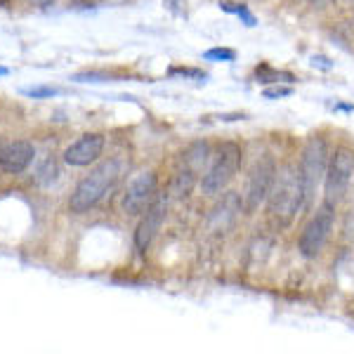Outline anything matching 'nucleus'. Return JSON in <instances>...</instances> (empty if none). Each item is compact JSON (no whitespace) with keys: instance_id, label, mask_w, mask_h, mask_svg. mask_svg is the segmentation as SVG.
Segmentation results:
<instances>
[{"instance_id":"1","label":"nucleus","mask_w":354,"mask_h":354,"mask_svg":"<svg viewBox=\"0 0 354 354\" xmlns=\"http://www.w3.org/2000/svg\"><path fill=\"white\" fill-rule=\"evenodd\" d=\"M307 203V189L300 163H286L277 170V180L267 196V215L277 227H290Z\"/></svg>"},{"instance_id":"2","label":"nucleus","mask_w":354,"mask_h":354,"mask_svg":"<svg viewBox=\"0 0 354 354\" xmlns=\"http://www.w3.org/2000/svg\"><path fill=\"white\" fill-rule=\"evenodd\" d=\"M123 175V165L118 161H106L90 173L88 177H83L78 182V187L73 189L71 198H68V210L76 215L90 210L93 205H97L104 198L106 192H111L116 187L118 177Z\"/></svg>"},{"instance_id":"3","label":"nucleus","mask_w":354,"mask_h":354,"mask_svg":"<svg viewBox=\"0 0 354 354\" xmlns=\"http://www.w3.org/2000/svg\"><path fill=\"white\" fill-rule=\"evenodd\" d=\"M241 156H243V151L236 142H222L218 147V151L213 153V158H210L208 170L203 173V180H201L203 194L215 196V194H220L234 180V175L239 173V168H241Z\"/></svg>"},{"instance_id":"4","label":"nucleus","mask_w":354,"mask_h":354,"mask_svg":"<svg viewBox=\"0 0 354 354\" xmlns=\"http://www.w3.org/2000/svg\"><path fill=\"white\" fill-rule=\"evenodd\" d=\"M354 180V149L350 147H338L330 153V161L324 175V201L335 205L345 198L347 189H350Z\"/></svg>"},{"instance_id":"5","label":"nucleus","mask_w":354,"mask_h":354,"mask_svg":"<svg viewBox=\"0 0 354 354\" xmlns=\"http://www.w3.org/2000/svg\"><path fill=\"white\" fill-rule=\"evenodd\" d=\"M333 222H335V205L322 201L317 213L312 215L310 222H307L305 230L300 234L298 250L305 258H317V255L322 253L330 236V230H333Z\"/></svg>"},{"instance_id":"6","label":"nucleus","mask_w":354,"mask_h":354,"mask_svg":"<svg viewBox=\"0 0 354 354\" xmlns=\"http://www.w3.org/2000/svg\"><path fill=\"white\" fill-rule=\"evenodd\" d=\"M330 161V153H328V145L324 137H310L302 149L300 156V170H302V180H305V189H307V203L312 201L314 192H317V185L324 180L326 175Z\"/></svg>"},{"instance_id":"7","label":"nucleus","mask_w":354,"mask_h":354,"mask_svg":"<svg viewBox=\"0 0 354 354\" xmlns=\"http://www.w3.org/2000/svg\"><path fill=\"white\" fill-rule=\"evenodd\" d=\"M277 161L272 156H260L255 161L253 170L248 175V187H245V210L248 213H255L262 203H267V196H270L274 180H277Z\"/></svg>"},{"instance_id":"8","label":"nucleus","mask_w":354,"mask_h":354,"mask_svg":"<svg viewBox=\"0 0 354 354\" xmlns=\"http://www.w3.org/2000/svg\"><path fill=\"white\" fill-rule=\"evenodd\" d=\"M156 187H158V180L153 173L137 175L123 194V213L125 215H142L145 213V210L153 203V198L158 196Z\"/></svg>"},{"instance_id":"9","label":"nucleus","mask_w":354,"mask_h":354,"mask_svg":"<svg viewBox=\"0 0 354 354\" xmlns=\"http://www.w3.org/2000/svg\"><path fill=\"white\" fill-rule=\"evenodd\" d=\"M165 213H168V201H165V196H156L149 208L142 213V220L135 230V245L140 253H147V248L151 245L153 236H156L158 230H161Z\"/></svg>"},{"instance_id":"10","label":"nucleus","mask_w":354,"mask_h":354,"mask_svg":"<svg viewBox=\"0 0 354 354\" xmlns=\"http://www.w3.org/2000/svg\"><path fill=\"white\" fill-rule=\"evenodd\" d=\"M36 147L26 140H15L0 147V170L8 175H19L31 165Z\"/></svg>"},{"instance_id":"11","label":"nucleus","mask_w":354,"mask_h":354,"mask_svg":"<svg viewBox=\"0 0 354 354\" xmlns=\"http://www.w3.org/2000/svg\"><path fill=\"white\" fill-rule=\"evenodd\" d=\"M104 151V137L100 133H88L83 137H78L71 147H66L64 151V161L68 165H76V168H83V165L95 163L97 158Z\"/></svg>"},{"instance_id":"12","label":"nucleus","mask_w":354,"mask_h":354,"mask_svg":"<svg viewBox=\"0 0 354 354\" xmlns=\"http://www.w3.org/2000/svg\"><path fill=\"white\" fill-rule=\"evenodd\" d=\"M245 208L241 196L236 192H227L222 196V201L213 208V215H210V225H213L215 232H227L230 227L236 222L239 213Z\"/></svg>"},{"instance_id":"13","label":"nucleus","mask_w":354,"mask_h":354,"mask_svg":"<svg viewBox=\"0 0 354 354\" xmlns=\"http://www.w3.org/2000/svg\"><path fill=\"white\" fill-rule=\"evenodd\" d=\"M208 156H210L208 145H205V142H198V145H192L189 149H187L185 158H182V165L198 175L201 173V168L205 165V161H208Z\"/></svg>"},{"instance_id":"14","label":"nucleus","mask_w":354,"mask_h":354,"mask_svg":"<svg viewBox=\"0 0 354 354\" xmlns=\"http://www.w3.org/2000/svg\"><path fill=\"white\" fill-rule=\"evenodd\" d=\"M194 182H196V173H192L189 168H185V165H182V168L177 170L175 177H173V185H170V189H173L175 196H187V194L192 192Z\"/></svg>"},{"instance_id":"15","label":"nucleus","mask_w":354,"mask_h":354,"mask_svg":"<svg viewBox=\"0 0 354 354\" xmlns=\"http://www.w3.org/2000/svg\"><path fill=\"white\" fill-rule=\"evenodd\" d=\"M57 177H59V168H57V163L55 161H45L43 168L38 170L36 180L41 182V185H45V187H50L57 180Z\"/></svg>"},{"instance_id":"16","label":"nucleus","mask_w":354,"mask_h":354,"mask_svg":"<svg viewBox=\"0 0 354 354\" xmlns=\"http://www.w3.org/2000/svg\"><path fill=\"white\" fill-rule=\"evenodd\" d=\"M24 95L33 97V100H38V97H53V95H57V90L55 88H28V90H24Z\"/></svg>"},{"instance_id":"17","label":"nucleus","mask_w":354,"mask_h":354,"mask_svg":"<svg viewBox=\"0 0 354 354\" xmlns=\"http://www.w3.org/2000/svg\"><path fill=\"white\" fill-rule=\"evenodd\" d=\"M205 57L208 59H234V50H210Z\"/></svg>"},{"instance_id":"18","label":"nucleus","mask_w":354,"mask_h":354,"mask_svg":"<svg viewBox=\"0 0 354 354\" xmlns=\"http://www.w3.org/2000/svg\"><path fill=\"white\" fill-rule=\"evenodd\" d=\"M290 95V88H270V90H265V97H286Z\"/></svg>"},{"instance_id":"19","label":"nucleus","mask_w":354,"mask_h":354,"mask_svg":"<svg viewBox=\"0 0 354 354\" xmlns=\"http://www.w3.org/2000/svg\"><path fill=\"white\" fill-rule=\"evenodd\" d=\"M342 8H354V0H338Z\"/></svg>"},{"instance_id":"20","label":"nucleus","mask_w":354,"mask_h":354,"mask_svg":"<svg viewBox=\"0 0 354 354\" xmlns=\"http://www.w3.org/2000/svg\"><path fill=\"white\" fill-rule=\"evenodd\" d=\"M33 3H38V5H50L53 0H33Z\"/></svg>"},{"instance_id":"21","label":"nucleus","mask_w":354,"mask_h":354,"mask_svg":"<svg viewBox=\"0 0 354 354\" xmlns=\"http://www.w3.org/2000/svg\"><path fill=\"white\" fill-rule=\"evenodd\" d=\"M8 73H10L8 68H5V66H0V76H8Z\"/></svg>"},{"instance_id":"22","label":"nucleus","mask_w":354,"mask_h":354,"mask_svg":"<svg viewBox=\"0 0 354 354\" xmlns=\"http://www.w3.org/2000/svg\"><path fill=\"white\" fill-rule=\"evenodd\" d=\"M10 5V0H0V8H8Z\"/></svg>"},{"instance_id":"23","label":"nucleus","mask_w":354,"mask_h":354,"mask_svg":"<svg viewBox=\"0 0 354 354\" xmlns=\"http://www.w3.org/2000/svg\"><path fill=\"white\" fill-rule=\"evenodd\" d=\"M305 3H317V0H305Z\"/></svg>"}]
</instances>
